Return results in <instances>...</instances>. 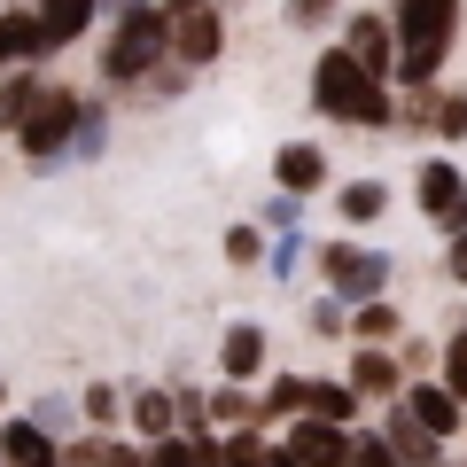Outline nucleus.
<instances>
[{"mask_svg":"<svg viewBox=\"0 0 467 467\" xmlns=\"http://www.w3.org/2000/svg\"><path fill=\"white\" fill-rule=\"evenodd\" d=\"M257 413H265V429H288V420L304 413V374H265V382H257Z\"/></svg>","mask_w":467,"mask_h":467,"instance_id":"nucleus-25","label":"nucleus"},{"mask_svg":"<svg viewBox=\"0 0 467 467\" xmlns=\"http://www.w3.org/2000/svg\"><path fill=\"white\" fill-rule=\"evenodd\" d=\"M374 429L389 436V451H398L405 467H444V436L420 429V420L405 413V398H398V405H382V420H374Z\"/></svg>","mask_w":467,"mask_h":467,"instance_id":"nucleus-16","label":"nucleus"},{"mask_svg":"<svg viewBox=\"0 0 467 467\" xmlns=\"http://www.w3.org/2000/svg\"><path fill=\"white\" fill-rule=\"evenodd\" d=\"M327 149H319V140H281V149H273V187H288V195H304L312 202L319 187H327Z\"/></svg>","mask_w":467,"mask_h":467,"instance_id":"nucleus-14","label":"nucleus"},{"mask_svg":"<svg viewBox=\"0 0 467 467\" xmlns=\"http://www.w3.org/2000/svg\"><path fill=\"white\" fill-rule=\"evenodd\" d=\"M78 413H86V429H101V436H125V389L101 374V382H86L78 389Z\"/></svg>","mask_w":467,"mask_h":467,"instance_id":"nucleus-27","label":"nucleus"},{"mask_svg":"<svg viewBox=\"0 0 467 467\" xmlns=\"http://www.w3.org/2000/svg\"><path fill=\"white\" fill-rule=\"evenodd\" d=\"M304 101H312L327 125H358V133H398V86L374 78L358 55L335 39V47L312 55V70H304Z\"/></svg>","mask_w":467,"mask_h":467,"instance_id":"nucleus-1","label":"nucleus"},{"mask_svg":"<svg viewBox=\"0 0 467 467\" xmlns=\"http://www.w3.org/2000/svg\"><path fill=\"white\" fill-rule=\"evenodd\" d=\"M265 374H273V335H265V319H234V327L218 335V382L257 389Z\"/></svg>","mask_w":467,"mask_h":467,"instance_id":"nucleus-10","label":"nucleus"},{"mask_svg":"<svg viewBox=\"0 0 467 467\" xmlns=\"http://www.w3.org/2000/svg\"><path fill=\"white\" fill-rule=\"evenodd\" d=\"M218 8H250V0H218Z\"/></svg>","mask_w":467,"mask_h":467,"instance_id":"nucleus-43","label":"nucleus"},{"mask_svg":"<svg viewBox=\"0 0 467 467\" xmlns=\"http://www.w3.org/2000/svg\"><path fill=\"white\" fill-rule=\"evenodd\" d=\"M24 413H32V420H39V429H47V436H55V444H70V436H78V429H86V413H78V389H39V398H32V405H24Z\"/></svg>","mask_w":467,"mask_h":467,"instance_id":"nucleus-24","label":"nucleus"},{"mask_svg":"<svg viewBox=\"0 0 467 467\" xmlns=\"http://www.w3.org/2000/svg\"><path fill=\"white\" fill-rule=\"evenodd\" d=\"M47 70H8V78H0V140H16L24 133V117L39 109V94H47Z\"/></svg>","mask_w":467,"mask_h":467,"instance_id":"nucleus-21","label":"nucleus"},{"mask_svg":"<svg viewBox=\"0 0 467 467\" xmlns=\"http://www.w3.org/2000/svg\"><path fill=\"white\" fill-rule=\"evenodd\" d=\"M304 413L335 420V429H358V420H367V398H358L343 374H304Z\"/></svg>","mask_w":467,"mask_h":467,"instance_id":"nucleus-18","label":"nucleus"},{"mask_svg":"<svg viewBox=\"0 0 467 467\" xmlns=\"http://www.w3.org/2000/svg\"><path fill=\"white\" fill-rule=\"evenodd\" d=\"M32 8H39V24H47L55 55H63V47H78V39L101 24V0H32Z\"/></svg>","mask_w":467,"mask_h":467,"instance_id":"nucleus-22","label":"nucleus"},{"mask_svg":"<svg viewBox=\"0 0 467 467\" xmlns=\"http://www.w3.org/2000/svg\"><path fill=\"white\" fill-rule=\"evenodd\" d=\"M312 250H319V242H304V226H296V234H273V257H265V273H273V281H296V273L312 265Z\"/></svg>","mask_w":467,"mask_h":467,"instance_id":"nucleus-34","label":"nucleus"},{"mask_svg":"<svg viewBox=\"0 0 467 467\" xmlns=\"http://www.w3.org/2000/svg\"><path fill=\"white\" fill-rule=\"evenodd\" d=\"M304 327H312L319 343H335V335H350V304L319 288V296H304Z\"/></svg>","mask_w":467,"mask_h":467,"instance_id":"nucleus-33","label":"nucleus"},{"mask_svg":"<svg viewBox=\"0 0 467 467\" xmlns=\"http://www.w3.org/2000/svg\"><path fill=\"white\" fill-rule=\"evenodd\" d=\"M389 8H398V0H389Z\"/></svg>","mask_w":467,"mask_h":467,"instance_id":"nucleus-47","label":"nucleus"},{"mask_svg":"<svg viewBox=\"0 0 467 467\" xmlns=\"http://www.w3.org/2000/svg\"><path fill=\"white\" fill-rule=\"evenodd\" d=\"M389 16H398V86H444L467 0H398Z\"/></svg>","mask_w":467,"mask_h":467,"instance_id":"nucleus-2","label":"nucleus"},{"mask_svg":"<svg viewBox=\"0 0 467 467\" xmlns=\"http://www.w3.org/2000/svg\"><path fill=\"white\" fill-rule=\"evenodd\" d=\"M171 63V39H164V8H125V16H109V32H101L94 47V70L109 94H133L140 78H156V70Z\"/></svg>","mask_w":467,"mask_h":467,"instance_id":"nucleus-3","label":"nucleus"},{"mask_svg":"<svg viewBox=\"0 0 467 467\" xmlns=\"http://www.w3.org/2000/svg\"><path fill=\"white\" fill-rule=\"evenodd\" d=\"M109 101L101 94H86V125H78V149H70V164H101V156H109Z\"/></svg>","mask_w":467,"mask_h":467,"instance_id":"nucleus-29","label":"nucleus"},{"mask_svg":"<svg viewBox=\"0 0 467 467\" xmlns=\"http://www.w3.org/2000/svg\"><path fill=\"white\" fill-rule=\"evenodd\" d=\"M164 8V39H171V63L187 70H211L226 55V8L218 0H156Z\"/></svg>","mask_w":467,"mask_h":467,"instance_id":"nucleus-7","label":"nucleus"},{"mask_svg":"<svg viewBox=\"0 0 467 467\" xmlns=\"http://www.w3.org/2000/svg\"><path fill=\"white\" fill-rule=\"evenodd\" d=\"M0 405H8V382H0Z\"/></svg>","mask_w":467,"mask_h":467,"instance_id":"nucleus-45","label":"nucleus"},{"mask_svg":"<svg viewBox=\"0 0 467 467\" xmlns=\"http://www.w3.org/2000/svg\"><path fill=\"white\" fill-rule=\"evenodd\" d=\"M0 8H32V0H0Z\"/></svg>","mask_w":467,"mask_h":467,"instance_id":"nucleus-44","label":"nucleus"},{"mask_svg":"<svg viewBox=\"0 0 467 467\" xmlns=\"http://www.w3.org/2000/svg\"><path fill=\"white\" fill-rule=\"evenodd\" d=\"M257 226H265V234H296V226H304V195L273 187V195H265V211H257Z\"/></svg>","mask_w":467,"mask_h":467,"instance_id":"nucleus-39","label":"nucleus"},{"mask_svg":"<svg viewBox=\"0 0 467 467\" xmlns=\"http://www.w3.org/2000/svg\"><path fill=\"white\" fill-rule=\"evenodd\" d=\"M187 86H195V70H187V63H164L156 78H140V86H133L125 101H140V109H171V101H180Z\"/></svg>","mask_w":467,"mask_h":467,"instance_id":"nucleus-30","label":"nucleus"},{"mask_svg":"<svg viewBox=\"0 0 467 467\" xmlns=\"http://www.w3.org/2000/svg\"><path fill=\"white\" fill-rule=\"evenodd\" d=\"M444 467H467V460H444Z\"/></svg>","mask_w":467,"mask_h":467,"instance_id":"nucleus-46","label":"nucleus"},{"mask_svg":"<svg viewBox=\"0 0 467 467\" xmlns=\"http://www.w3.org/2000/svg\"><path fill=\"white\" fill-rule=\"evenodd\" d=\"M436 149H460L467 140V86H436Z\"/></svg>","mask_w":467,"mask_h":467,"instance_id":"nucleus-31","label":"nucleus"},{"mask_svg":"<svg viewBox=\"0 0 467 467\" xmlns=\"http://www.w3.org/2000/svg\"><path fill=\"white\" fill-rule=\"evenodd\" d=\"M78 125H86V94L55 78L47 94H39V109L24 117V133H16V156H24L32 171H63V164H70V149H78Z\"/></svg>","mask_w":467,"mask_h":467,"instance_id":"nucleus-5","label":"nucleus"},{"mask_svg":"<svg viewBox=\"0 0 467 467\" xmlns=\"http://www.w3.org/2000/svg\"><path fill=\"white\" fill-rule=\"evenodd\" d=\"M281 24L288 32H327V24H343V0H281Z\"/></svg>","mask_w":467,"mask_h":467,"instance_id":"nucleus-36","label":"nucleus"},{"mask_svg":"<svg viewBox=\"0 0 467 467\" xmlns=\"http://www.w3.org/2000/svg\"><path fill=\"white\" fill-rule=\"evenodd\" d=\"M343 382L358 389V398H367V413H382V405H398L405 389H413V374L398 367V343H350Z\"/></svg>","mask_w":467,"mask_h":467,"instance_id":"nucleus-8","label":"nucleus"},{"mask_svg":"<svg viewBox=\"0 0 467 467\" xmlns=\"http://www.w3.org/2000/svg\"><path fill=\"white\" fill-rule=\"evenodd\" d=\"M343 467H405V460L389 451L382 429H350V460H343Z\"/></svg>","mask_w":467,"mask_h":467,"instance_id":"nucleus-38","label":"nucleus"},{"mask_svg":"<svg viewBox=\"0 0 467 467\" xmlns=\"http://www.w3.org/2000/svg\"><path fill=\"white\" fill-rule=\"evenodd\" d=\"M0 467H63V444L32 413H8L0 420Z\"/></svg>","mask_w":467,"mask_h":467,"instance_id":"nucleus-15","label":"nucleus"},{"mask_svg":"<svg viewBox=\"0 0 467 467\" xmlns=\"http://www.w3.org/2000/svg\"><path fill=\"white\" fill-rule=\"evenodd\" d=\"M218 250H226V265H234V273H257V265H265V257H273V234L257 226V218H234V226H226V242H218Z\"/></svg>","mask_w":467,"mask_h":467,"instance_id":"nucleus-28","label":"nucleus"},{"mask_svg":"<svg viewBox=\"0 0 467 467\" xmlns=\"http://www.w3.org/2000/svg\"><path fill=\"white\" fill-rule=\"evenodd\" d=\"M335 39H343V47L358 55V63H367L374 78H389V86H398V16H389V8H350Z\"/></svg>","mask_w":467,"mask_h":467,"instance_id":"nucleus-9","label":"nucleus"},{"mask_svg":"<svg viewBox=\"0 0 467 467\" xmlns=\"http://www.w3.org/2000/svg\"><path fill=\"white\" fill-rule=\"evenodd\" d=\"M125 8H149V0H101V24H109V16H125Z\"/></svg>","mask_w":467,"mask_h":467,"instance_id":"nucleus-42","label":"nucleus"},{"mask_svg":"<svg viewBox=\"0 0 467 467\" xmlns=\"http://www.w3.org/2000/svg\"><path fill=\"white\" fill-rule=\"evenodd\" d=\"M405 413H413V420H420L429 436H444V444H451V436L467 429V398H451V389L436 382V374H429V382H413V389H405Z\"/></svg>","mask_w":467,"mask_h":467,"instance_id":"nucleus-17","label":"nucleus"},{"mask_svg":"<svg viewBox=\"0 0 467 467\" xmlns=\"http://www.w3.org/2000/svg\"><path fill=\"white\" fill-rule=\"evenodd\" d=\"M398 133H436V86H398Z\"/></svg>","mask_w":467,"mask_h":467,"instance_id":"nucleus-32","label":"nucleus"},{"mask_svg":"<svg viewBox=\"0 0 467 467\" xmlns=\"http://www.w3.org/2000/svg\"><path fill=\"white\" fill-rule=\"evenodd\" d=\"M149 467H202V444H195V436H156Z\"/></svg>","mask_w":467,"mask_h":467,"instance_id":"nucleus-40","label":"nucleus"},{"mask_svg":"<svg viewBox=\"0 0 467 467\" xmlns=\"http://www.w3.org/2000/svg\"><path fill=\"white\" fill-rule=\"evenodd\" d=\"M405 335V312L389 296H367V304H350V343H398Z\"/></svg>","mask_w":467,"mask_h":467,"instance_id":"nucleus-26","label":"nucleus"},{"mask_svg":"<svg viewBox=\"0 0 467 467\" xmlns=\"http://www.w3.org/2000/svg\"><path fill=\"white\" fill-rule=\"evenodd\" d=\"M242 429H265V413H257V389H242V382H211V436H242Z\"/></svg>","mask_w":467,"mask_h":467,"instance_id":"nucleus-23","label":"nucleus"},{"mask_svg":"<svg viewBox=\"0 0 467 467\" xmlns=\"http://www.w3.org/2000/svg\"><path fill=\"white\" fill-rule=\"evenodd\" d=\"M436 358H444V343H429V335H413V327L398 335V367L413 374V382H429V374H436Z\"/></svg>","mask_w":467,"mask_h":467,"instance_id":"nucleus-37","label":"nucleus"},{"mask_svg":"<svg viewBox=\"0 0 467 467\" xmlns=\"http://www.w3.org/2000/svg\"><path fill=\"white\" fill-rule=\"evenodd\" d=\"M125 436H133V444L180 436V398H171V382H125Z\"/></svg>","mask_w":467,"mask_h":467,"instance_id":"nucleus-12","label":"nucleus"},{"mask_svg":"<svg viewBox=\"0 0 467 467\" xmlns=\"http://www.w3.org/2000/svg\"><path fill=\"white\" fill-rule=\"evenodd\" d=\"M312 273L327 296L343 304H367V296H389V281H398V257L374 250V242H358V234H327L312 250Z\"/></svg>","mask_w":467,"mask_h":467,"instance_id":"nucleus-4","label":"nucleus"},{"mask_svg":"<svg viewBox=\"0 0 467 467\" xmlns=\"http://www.w3.org/2000/svg\"><path fill=\"white\" fill-rule=\"evenodd\" d=\"M63 467H149V444L133 436H101V429H78L63 444Z\"/></svg>","mask_w":467,"mask_h":467,"instance_id":"nucleus-19","label":"nucleus"},{"mask_svg":"<svg viewBox=\"0 0 467 467\" xmlns=\"http://www.w3.org/2000/svg\"><path fill=\"white\" fill-rule=\"evenodd\" d=\"M382 211H389V180H382V171H367V180H343V187H335V218H343V234L382 226Z\"/></svg>","mask_w":467,"mask_h":467,"instance_id":"nucleus-20","label":"nucleus"},{"mask_svg":"<svg viewBox=\"0 0 467 467\" xmlns=\"http://www.w3.org/2000/svg\"><path fill=\"white\" fill-rule=\"evenodd\" d=\"M444 281H451V288H467V226L444 242Z\"/></svg>","mask_w":467,"mask_h":467,"instance_id":"nucleus-41","label":"nucleus"},{"mask_svg":"<svg viewBox=\"0 0 467 467\" xmlns=\"http://www.w3.org/2000/svg\"><path fill=\"white\" fill-rule=\"evenodd\" d=\"M413 211H420V226L444 234V242L467 226V164L451 149H436V156L413 164Z\"/></svg>","mask_w":467,"mask_h":467,"instance_id":"nucleus-6","label":"nucleus"},{"mask_svg":"<svg viewBox=\"0 0 467 467\" xmlns=\"http://www.w3.org/2000/svg\"><path fill=\"white\" fill-rule=\"evenodd\" d=\"M436 382H444L451 398H467V319H451V335H444V358H436Z\"/></svg>","mask_w":467,"mask_h":467,"instance_id":"nucleus-35","label":"nucleus"},{"mask_svg":"<svg viewBox=\"0 0 467 467\" xmlns=\"http://www.w3.org/2000/svg\"><path fill=\"white\" fill-rule=\"evenodd\" d=\"M281 444H288V460H296V467H343V460H350V429H335V420H312V413L288 420Z\"/></svg>","mask_w":467,"mask_h":467,"instance_id":"nucleus-13","label":"nucleus"},{"mask_svg":"<svg viewBox=\"0 0 467 467\" xmlns=\"http://www.w3.org/2000/svg\"><path fill=\"white\" fill-rule=\"evenodd\" d=\"M55 63V39L39 24V8H0V78L8 70H47Z\"/></svg>","mask_w":467,"mask_h":467,"instance_id":"nucleus-11","label":"nucleus"}]
</instances>
